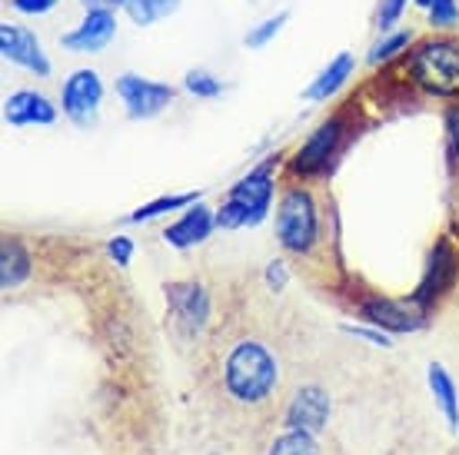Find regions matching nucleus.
I'll return each mask as SVG.
<instances>
[{"label": "nucleus", "instance_id": "obj_1", "mask_svg": "<svg viewBox=\"0 0 459 455\" xmlns=\"http://www.w3.org/2000/svg\"><path fill=\"white\" fill-rule=\"evenodd\" d=\"M403 73L416 90L437 100H459V37H420L403 57Z\"/></svg>", "mask_w": 459, "mask_h": 455}, {"label": "nucleus", "instance_id": "obj_2", "mask_svg": "<svg viewBox=\"0 0 459 455\" xmlns=\"http://www.w3.org/2000/svg\"><path fill=\"white\" fill-rule=\"evenodd\" d=\"M276 376H280V365H276V356L266 349L264 342L256 339H240L227 356V365H223V382H227V392L237 402H264L276 386Z\"/></svg>", "mask_w": 459, "mask_h": 455}, {"label": "nucleus", "instance_id": "obj_3", "mask_svg": "<svg viewBox=\"0 0 459 455\" xmlns=\"http://www.w3.org/2000/svg\"><path fill=\"white\" fill-rule=\"evenodd\" d=\"M276 159L270 157L266 163L253 167L247 176L230 186L227 200L220 203L217 210V227L220 229H243V227H260L273 206V193H276Z\"/></svg>", "mask_w": 459, "mask_h": 455}, {"label": "nucleus", "instance_id": "obj_4", "mask_svg": "<svg viewBox=\"0 0 459 455\" xmlns=\"http://www.w3.org/2000/svg\"><path fill=\"white\" fill-rule=\"evenodd\" d=\"M276 239L287 253H310L320 239V210L307 186H290L276 203Z\"/></svg>", "mask_w": 459, "mask_h": 455}, {"label": "nucleus", "instance_id": "obj_5", "mask_svg": "<svg viewBox=\"0 0 459 455\" xmlns=\"http://www.w3.org/2000/svg\"><path fill=\"white\" fill-rule=\"evenodd\" d=\"M107 83L97 67H74L60 83L57 103L60 114L67 116L77 130H93L100 124V110H104Z\"/></svg>", "mask_w": 459, "mask_h": 455}, {"label": "nucleus", "instance_id": "obj_6", "mask_svg": "<svg viewBox=\"0 0 459 455\" xmlns=\"http://www.w3.org/2000/svg\"><path fill=\"white\" fill-rule=\"evenodd\" d=\"M114 93L130 120H157L177 100V87L173 83L157 77H143V73H134V70H126V73H120L114 80Z\"/></svg>", "mask_w": 459, "mask_h": 455}, {"label": "nucleus", "instance_id": "obj_7", "mask_svg": "<svg viewBox=\"0 0 459 455\" xmlns=\"http://www.w3.org/2000/svg\"><path fill=\"white\" fill-rule=\"evenodd\" d=\"M343 140H346V116L343 114L326 116L323 124L313 126L310 137L303 140L297 147V153L290 157V173L293 176H316V173H323L333 163L336 153H340Z\"/></svg>", "mask_w": 459, "mask_h": 455}, {"label": "nucleus", "instance_id": "obj_8", "mask_svg": "<svg viewBox=\"0 0 459 455\" xmlns=\"http://www.w3.org/2000/svg\"><path fill=\"white\" fill-rule=\"evenodd\" d=\"M0 57L37 80H47L54 73L44 40L21 21H0Z\"/></svg>", "mask_w": 459, "mask_h": 455}, {"label": "nucleus", "instance_id": "obj_9", "mask_svg": "<svg viewBox=\"0 0 459 455\" xmlns=\"http://www.w3.org/2000/svg\"><path fill=\"white\" fill-rule=\"evenodd\" d=\"M117 11H100V7H91V11L81 13V21L70 27L67 34H60V47L74 54V57H93V54H104L107 47L117 40Z\"/></svg>", "mask_w": 459, "mask_h": 455}, {"label": "nucleus", "instance_id": "obj_10", "mask_svg": "<svg viewBox=\"0 0 459 455\" xmlns=\"http://www.w3.org/2000/svg\"><path fill=\"white\" fill-rule=\"evenodd\" d=\"M459 276V256L453 250V243L449 239H439L437 246L429 250V260H426V270H423V279L416 286L413 299L420 306H433L439 296H446L453 283H456Z\"/></svg>", "mask_w": 459, "mask_h": 455}, {"label": "nucleus", "instance_id": "obj_11", "mask_svg": "<svg viewBox=\"0 0 459 455\" xmlns=\"http://www.w3.org/2000/svg\"><path fill=\"white\" fill-rule=\"evenodd\" d=\"M363 319H367L369 326H377L383 332H413L423 326V319L429 309L420 306L413 296L410 299H383V296H373L367 299L363 306H359Z\"/></svg>", "mask_w": 459, "mask_h": 455}, {"label": "nucleus", "instance_id": "obj_12", "mask_svg": "<svg viewBox=\"0 0 459 455\" xmlns=\"http://www.w3.org/2000/svg\"><path fill=\"white\" fill-rule=\"evenodd\" d=\"M60 120V103L50 100L44 90H13L4 97V124L7 126H54Z\"/></svg>", "mask_w": 459, "mask_h": 455}, {"label": "nucleus", "instance_id": "obj_13", "mask_svg": "<svg viewBox=\"0 0 459 455\" xmlns=\"http://www.w3.org/2000/svg\"><path fill=\"white\" fill-rule=\"evenodd\" d=\"M353 73H356V54L353 50H340V54H333V57L323 64L320 73L303 87L299 97L307 103H330L353 80Z\"/></svg>", "mask_w": 459, "mask_h": 455}, {"label": "nucleus", "instance_id": "obj_14", "mask_svg": "<svg viewBox=\"0 0 459 455\" xmlns=\"http://www.w3.org/2000/svg\"><path fill=\"white\" fill-rule=\"evenodd\" d=\"M213 229H217V213L207 203H194L180 213L177 223L163 229V243L173 246V250H194L204 239H210Z\"/></svg>", "mask_w": 459, "mask_h": 455}, {"label": "nucleus", "instance_id": "obj_15", "mask_svg": "<svg viewBox=\"0 0 459 455\" xmlns=\"http://www.w3.org/2000/svg\"><path fill=\"white\" fill-rule=\"evenodd\" d=\"M167 303H170L173 316L180 319V326L190 332H200L210 319V296L200 283H173L167 286Z\"/></svg>", "mask_w": 459, "mask_h": 455}, {"label": "nucleus", "instance_id": "obj_16", "mask_svg": "<svg viewBox=\"0 0 459 455\" xmlns=\"http://www.w3.org/2000/svg\"><path fill=\"white\" fill-rule=\"evenodd\" d=\"M326 419H330V396L320 386H303L287 409V425L299 433L316 435L326 425Z\"/></svg>", "mask_w": 459, "mask_h": 455}, {"label": "nucleus", "instance_id": "obj_17", "mask_svg": "<svg viewBox=\"0 0 459 455\" xmlns=\"http://www.w3.org/2000/svg\"><path fill=\"white\" fill-rule=\"evenodd\" d=\"M30 253L23 246L21 239L7 236L0 243V286H4V293H11L17 286L30 276Z\"/></svg>", "mask_w": 459, "mask_h": 455}, {"label": "nucleus", "instance_id": "obj_18", "mask_svg": "<svg viewBox=\"0 0 459 455\" xmlns=\"http://www.w3.org/2000/svg\"><path fill=\"white\" fill-rule=\"evenodd\" d=\"M413 44H416V37H413L410 27H393V30H383L377 44L369 47L367 64L369 67H386V64H393V60L406 57Z\"/></svg>", "mask_w": 459, "mask_h": 455}, {"label": "nucleus", "instance_id": "obj_19", "mask_svg": "<svg viewBox=\"0 0 459 455\" xmlns=\"http://www.w3.org/2000/svg\"><path fill=\"white\" fill-rule=\"evenodd\" d=\"M180 4L184 0H124V17L134 27H140V30H147V27H153V23L160 21H170L173 13L180 11Z\"/></svg>", "mask_w": 459, "mask_h": 455}, {"label": "nucleus", "instance_id": "obj_20", "mask_svg": "<svg viewBox=\"0 0 459 455\" xmlns=\"http://www.w3.org/2000/svg\"><path fill=\"white\" fill-rule=\"evenodd\" d=\"M200 203V193L196 190H190V193H163L157 196V200H150V203L137 206L134 213H130V223H147V219H157V217H167V213H180V210H186V206Z\"/></svg>", "mask_w": 459, "mask_h": 455}, {"label": "nucleus", "instance_id": "obj_21", "mask_svg": "<svg viewBox=\"0 0 459 455\" xmlns=\"http://www.w3.org/2000/svg\"><path fill=\"white\" fill-rule=\"evenodd\" d=\"M290 23V11H276L270 17H264L260 23H253L250 30L243 34V47L247 50H264L276 40V37L283 34V27Z\"/></svg>", "mask_w": 459, "mask_h": 455}, {"label": "nucleus", "instance_id": "obj_22", "mask_svg": "<svg viewBox=\"0 0 459 455\" xmlns=\"http://www.w3.org/2000/svg\"><path fill=\"white\" fill-rule=\"evenodd\" d=\"M429 389H433V396L439 399V406L446 412V419L453 425H459V402H456V382L449 379V373L443 369L439 363L429 365Z\"/></svg>", "mask_w": 459, "mask_h": 455}, {"label": "nucleus", "instance_id": "obj_23", "mask_svg": "<svg viewBox=\"0 0 459 455\" xmlns=\"http://www.w3.org/2000/svg\"><path fill=\"white\" fill-rule=\"evenodd\" d=\"M184 90L190 93V97H196V100H217V97H223V80L217 77V73H210L207 67H190L184 73Z\"/></svg>", "mask_w": 459, "mask_h": 455}, {"label": "nucleus", "instance_id": "obj_24", "mask_svg": "<svg viewBox=\"0 0 459 455\" xmlns=\"http://www.w3.org/2000/svg\"><path fill=\"white\" fill-rule=\"evenodd\" d=\"M426 21L433 27V34H453V30H459V0H437L426 11Z\"/></svg>", "mask_w": 459, "mask_h": 455}, {"label": "nucleus", "instance_id": "obj_25", "mask_svg": "<svg viewBox=\"0 0 459 455\" xmlns=\"http://www.w3.org/2000/svg\"><path fill=\"white\" fill-rule=\"evenodd\" d=\"M270 455H320L316 452V439L310 433H299V429H290L273 442Z\"/></svg>", "mask_w": 459, "mask_h": 455}, {"label": "nucleus", "instance_id": "obj_26", "mask_svg": "<svg viewBox=\"0 0 459 455\" xmlns=\"http://www.w3.org/2000/svg\"><path fill=\"white\" fill-rule=\"evenodd\" d=\"M410 4H413V0H379V7H377V30L379 34H383V30H393V27L403 21V13H406Z\"/></svg>", "mask_w": 459, "mask_h": 455}, {"label": "nucleus", "instance_id": "obj_27", "mask_svg": "<svg viewBox=\"0 0 459 455\" xmlns=\"http://www.w3.org/2000/svg\"><path fill=\"white\" fill-rule=\"evenodd\" d=\"M7 4L21 17H47V13H54L60 7V0H7Z\"/></svg>", "mask_w": 459, "mask_h": 455}, {"label": "nucleus", "instance_id": "obj_28", "mask_svg": "<svg viewBox=\"0 0 459 455\" xmlns=\"http://www.w3.org/2000/svg\"><path fill=\"white\" fill-rule=\"evenodd\" d=\"M443 130H446V143L453 159L459 163V100H449L446 114H443Z\"/></svg>", "mask_w": 459, "mask_h": 455}, {"label": "nucleus", "instance_id": "obj_29", "mask_svg": "<svg viewBox=\"0 0 459 455\" xmlns=\"http://www.w3.org/2000/svg\"><path fill=\"white\" fill-rule=\"evenodd\" d=\"M107 253H110V260H114L120 270H126V266H130V260H134V239H130V236H114L110 243H107Z\"/></svg>", "mask_w": 459, "mask_h": 455}, {"label": "nucleus", "instance_id": "obj_30", "mask_svg": "<svg viewBox=\"0 0 459 455\" xmlns=\"http://www.w3.org/2000/svg\"><path fill=\"white\" fill-rule=\"evenodd\" d=\"M343 330L350 332V336H359V339L373 342V346H379V349H390L393 346V336L383 330H367V326H343Z\"/></svg>", "mask_w": 459, "mask_h": 455}, {"label": "nucleus", "instance_id": "obj_31", "mask_svg": "<svg viewBox=\"0 0 459 455\" xmlns=\"http://www.w3.org/2000/svg\"><path fill=\"white\" fill-rule=\"evenodd\" d=\"M266 286H270L273 293H283V286H287V262L273 260L266 266Z\"/></svg>", "mask_w": 459, "mask_h": 455}, {"label": "nucleus", "instance_id": "obj_32", "mask_svg": "<svg viewBox=\"0 0 459 455\" xmlns=\"http://www.w3.org/2000/svg\"><path fill=\"white\" fill-rule=\"evenodd\" d=\"M83 11H91V7H100V11H120L124 7V0H77Z\"/></svg>", "mask_w": 459, "mask_h": 455}, {"label": "nucleus", "instance_id": "obj_33", "mask_svg": "<svg viewBox=\"0 0 459 455\" xmlns=\"http://www.w3.org/2000/svg\"><path fill=\"white\" fill-rule=\"evenodd\" d=\"M433 4H437V0H413V7H416V11H429V7H433Z\"/></svg>", "mask_w": 459, "mask_h": 455}]
</instances>
